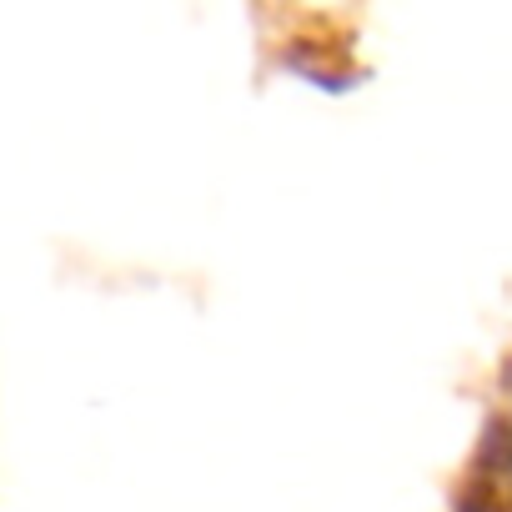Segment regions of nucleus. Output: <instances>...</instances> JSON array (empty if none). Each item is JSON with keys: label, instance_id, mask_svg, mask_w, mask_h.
<instances>
[{"label": "nucleus", "instance_id": "nucleus-1", "mask_svg": "<svg viewBox=\"0 0 512 512\" xmlns=\"http://www.w3.org/2000/svg\"><path fill=\"white\" fill-rule=\"evenodd\" d=\"M477 492L487 512H512V367H507V392L492 412L482 462H477Z\"/></svg>", "mask_w": 512, "mask_h": 512}]
</instances>
